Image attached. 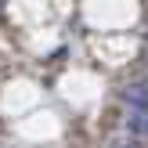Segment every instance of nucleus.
Returning <instances> with one entry per match:
<instances>
[{"mask_svg": "<svg viewBox=\"0 0 148 148\" xmlns=\"http://www.w3.org/2000/svg\"><path fill=\"white\" fill-rule=\"evenodd\" d=\"M0 11H4V0H0Z\"/></svg>", "mask_w": 148, "mask_h": 148, "instance_id": "3", "label": "nucleus"}, {"mask_svg": "<svg viewBox=\"0 0 148 148\" xmlns=\"http://www.w3.org/2000/svg\"><path fill=\"white\" fill-rule=\"evenodd\" d=\"M112 148H123V145H112Z\"/></svg>", "mask_w": 148, "mask_h": 148, "instance_id": "4", "label": "nucleus"}, {"mask_svg": "<svg viewBox=\"0 0 148 148\" xmlns=\"http://www.w3.org/2000/svg\"><path fill=\"white\" fill-rule=\"evenodd\" d=\"M127 130H130V137H148V108H137V105H130Z\"/></svg>", "mask_w": 148, "mask_h": 148, "instance_id": "1", "label": "nucleus"}, {"mask_svg": "<svg viewBox=\"0 0 148 148\" xmlns=\"http://www.w3.org/2000/svg\"><path fill=\"white\" fill-rule=\"evenodd\" d=\"M123 101L137 108H148V83H127L123 87Z\"/></svg>", "mask_w": 148, "mask_h": 148, "instance_id": "2", "label": "nucleus"}]
</instances>
